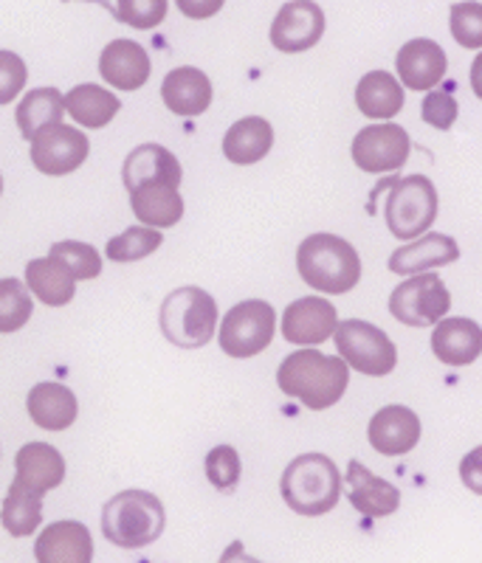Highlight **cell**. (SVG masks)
I'll return each instance as SVG.
<instances>
[{"instance_id":"7c38bea8","label":"cell","mask_w":482,"mask_h":563,"mask_svg":"<svg viewBox=\"0 0 482 563\" xmlns=\"http://www.w3.org/2000/svg\"><path fill=\"white\" fill-rule=\"evenodd\" d=\"M325 34V12L314 0H291L271 23V45L283 54L314 48Z\"/></svg>"},{"instance_id":"ab89813d","label":"cell","mask_w":482,"mask_h":563,"mask_svg":"<svg viewBox=\"0 0 482 563\" xmlns=\"http://www.w3.org/2000/svg\"><path fill=\"white\" fill-rule=\"evenodd\" d=\"M178 3V9L187 18L193 20H206V18H212V14H218L220 9H223L226 0H175Z\"/></svg>"},{"instance_id":"8d00e7d4","label":"cell","mask_w":482,"mask_h":563,"mask_svg":"<svg viewBox=\"0 0 482 563\" xmlns=\"http://www.w3.org/2000/svg\"><path fill=\"white\" fill-rule=\"evenodd\" d=\"M206 476L218 490H232L240 482V454L232 445H218L206 454Z\"/></svg>"},{"instance_id":"9c48e42d","label":"cell","mask_w":482,"mask_h":563,"mask_svg":"<svg viewBox=\"0 0 482 563\" xmlns=\"http://www.w3.org/2000/svg\"><path fill=\"white\" fill-rule=\"evenodd\" d=\"M451 308V294L438 274H415L390 296V313L406 327H435Z\"/></svg>"},{"instance_id":"7bdbcfd3","label":"cell","mask_w":482,"mask_h":563,"mask_svg":"<svg viewBox=\"0 0 482 563\" xmlns=\"http://www.w3.org/2000/svg\"><path fill=\"white\" fill-rule=\"evenodd\" d=\"M0 192H3V178H0Z\"/></svg>"},{"instance_id":"d6986e66","label":"cell","mask_w":482,"mask_h":563,"mask_svg":"<svg viewBox=\"0 0 482 563\" xmlns=\"http://www.w3.org/2000/svg\"><path fill=\"white\" fill-rule=\"evenodd\" d=\"M395 68H398V77L404 79L406 88L431 90L446 77L449 59H446V52L435 40L420 37L409 40L401 48L398 57H395Z\"/></svg>"},{"instance_id":"5b68a950","label":"cell","mask_w":482,"mask_h":563,"mask_svg":"<svg viewBox=\"0 0 482 563\" xmlns=\"http://www.w3.org/2000/svg\"><path fill=\"white\" fill-rule=\"evenodd\" d=\"M158 324L169 344L180 350H200L215 335L218 305L204 288H178L161 305Z\"/></svg>"},{"instance_id":"4dcf8cb0","label":"cell","mask_w":482,"mask_h":563,"mask_svg":"<svg viewBox=\"0 0 482 563\" xmlns=\"http://www.w3.org/2000/svg\"><path fill=\"white\" fill-rule=\"evenodd\" d=\"M0 521L9 530V536L26 538L43 521V499L32 496L26 490L9 487L7 499H3V510H0Z\"/></svg>"},{"instance_id":"ffe728a7","label":"cell","mask_w":482,"mask_h":563,"mask_svg":"<svg viewBox=\"0 0 482 563\" xmlns=\"http://www.w3.org/2000/svg\"><path fill=\"white\" fill-rule=\"evenodd\" d=\"M180 178H184V173H180L178 158L161 144H142L124 158L122 180L128 192H135V189L150 184L180 186Z\"/></svg>"},{"instance_id":"f546056e","label":"cell","mask_w":482,"mask_h":563,"mask_svg":"<svg viewBox=\"0 0 482 563\" xmlns=\"http://www.w3.org/2000/svg\"><path fill=\"white\" fill-rule=\"evenodd\" d=\"M63 93L57 88H34L29 90L23 102L18 104V128L20 135L32 141L40 130L63 124Z\"/></svg>"},{"instance_id":"cb8c5ba5","label":"cell","mask_w":482,"mask_h":563,"mask_svg":"<svg viewBox=\"0 0 482 563\" xmlns=\"http://www.w3.org/2000/svg\"><path fill=\"white\" fill-rule=\"evenodd\" d=\"M26 409L29 417L34 420V426L45 431H65L72 429L74 420L79 415L77 395H74L68 386L63 384H37L26 397Z\"/></svg>"},{"instance_id":"2e32d148","label":"cell","mask_w":482,"mask_h":563,"mask_svg":"<svg viewBox=\"0 0 482 563\" xmlns=\"http://www.w3.org/2000/svg\"><path fill=\"white\" fill-rule=\"evenodd\" d=\"M37 563H94V538L79 521H54L37 536Z\"/></svg>"},{"instance_id":"3957f363","label":"cell","mask_w":482,"mask_h":563,"mask_svg":"<svg viewBox=\"0 0 482 563\" xmlns=\"http://www.w3.org/2000/svg\"><path fill=\"white\" fill-rule=\"evenodd\" d=\"M167 525V512L158 496L147 490H122L105 505L102 532L122 550H144L158 541Z\"/></svg>"},{"instance_id":"60d3db41","label":"cell","mask_w":482,"mask_h":563,"mask_svg":"<svg viewBox=\"0 0 482 563\" xmlns=\"http://www.w3.org/2000/svg\"><path fill=\"white\" fill-rule=\"evenodd\" d=\"M218 563H263V561L245 555L243 544H240V541H234V544L226 547V552H223V555H220Z\"/></svg>"},{"instance_id":"b9f144b4","label":"cell","mask_w":482,"mask_h":563,"mask_svg":"<svg viewBox=\"0 0 482 563\" xmlns=\"http://www.w3.org/2000/svg\"><path fill=\"white\" fill-rule=\"evenodd\" d=\"M65 3H68V0H65ZM90 3H102L105 9H110V3H108V0H90Z\"/></svg>"},{"instance_id":"1f68e13d","label":"cell","mask_w":482,"mask_h":563,"mask_svg":"<svg viewBox=\"0 0 482 563\" xmlns=\"http://www.w3.org/2000/svg\"><path fill=\"white\" fill-rule=\"evenodd\" d=\"M161 231L150 229V225H130L128 231H122L119 238L108 240V260L113 263H139L144 256H150L153 251L161 249Z\"/></svg>"},{"instance_id":"ba28073f","label":"cell","mask_w":482,"mask_h":563,"mask_svg":"<svg viewBox=\"0 0 482 563\" xmlns=\"http://www.w3.org/2000/svg\"><path fill=\"white\" fill-rule=\"evenodd\" d=\"M277 310L263 299H249L234 305L220 324V350L232 358H254L274 341Z\"/></svg>"},{"instance_id":"e0dca14e","label":"cell","mask_w":482,"mask_h":563,"mask_svg":"<svg viewBox=\"0 0 482 563\" xmlns=\"http://www.w3.org/2000/svg\"><path fill=\"white\" fill-rule=\"evenodd\" d=\"M150 70L153 65H150L147 52L135 40H113L105 45L102 57H99V74L105 82L119 90H139L142 85H147Z\"/></svg>"},{"instance_id":"484cf974","label":"cell","mask_w":482,"mask_h":563,"mask_svg":"<svg viewBox=\"0 0 482 563\" xmlns=\"http://www.w3.org/2000/svg\"><path fill=\"white\" fill-rule=\"evenodd\" d=\"M130 206L133 214L150 229H169L184 218V198L178 186L169 184H150L130 192Z\"/></svg>"},{"instance_id":"277c9868","label":"cell","mask_w":482,"mask_h":563,"mask_svg":"<svg viewBox=\"0 0 482 563\" xmlns=\"http://www.w3.org/2000/svg\"><path fill=\"white\" fill-rule=\"evenodd\" d=\"M285 505L299 516H325L341 499V474L325 454L296 456L280 479Z\"/></svg>"},{"instance_id":"4316f807","label":"cell","mask_w":482,"mask_h":563,"mask_svg":"<svg viewBox=\"0 0 482 563\" xmlns=\"http://www.w3.org/2000/svg\"><path fill=\"white\" fill-rule=\"evenodd\" d=\"M355 104L366 119H393L404 108V88L393 74L370 70L355 88Z\"/></svg>"},{"instance_id":"30bf717a","label":"cell","mask_w":482,"mask_h":563,"mask_svg":"<svg viewBox=\"0 0 482 563\" xmlns=\"http://www.w3.org/2000/svg\"><path fill=\"white\" fill-rule=\"evenodd\" d=\"M412 150L401 124H370L353 139V161L364 173H398Z\"/></svg>"},{"instance_id":"d590c367","label":"cell","mask_w":482,"mask_h":563,"mask_svg":"<svg viewBox=\"0 0 482 563\" xmlns=\"http://www.w3.org/2000/svg\"><path fill=\"white\" fill-rule=\"evenodd\" d=\"M164 18H167V0H119L117 3V20L139 32L161 26Z\"/></svg>"},{"instance_id":"6da1fadb","label":"cell","mask_w":482,"mask_h":563,"mask_svg":"<svg viewBox=\"0 0 482 563\" xmlns=\"http://www.w3.org/2000/svg\"><path fill=\"white\" fill-rule=\"evenodd\" d=\"M277 384L283 395L294 397L305 409H330L350 386L348 364L319 350H296L280 364Z\"/></svg>"},{"instance_id":"836d02e7","label":"cell","mask_w":482,"mask_h":563,"mask_svg":"<svg viewBox=\"0 0 482 563\" xmlns=\"http://www.w3.org/2000/svg\"><path fill=\"white\" fill-rule=\"evenodd\" d=\"M52 260H57L74 279H97L102 274V260L99 251L88 243H77V240H63V243L52 245Z\"/></svg>"},{"instance_id":"9a60e30c","label":"cell","mask_w":482,"mask_h":563,"mask_svg":"<svg viewBox=\"0 0 482 563\" xmlns=\"http://www.w3.org/2000/svg\"><path fill=\"white\" fill-rule=\"evenodd\" d=\"M366 440L384 456L409 454L420 440V417L406 406H384L366 426Z\"/></svg>"},{"instance_id":"603a6c76","label":"cell","mask_w":482,"mask_h":563,"mask_svg":"<svg viewBox=\"0 0 482 563\" xmlns=\"http://www.w3.org/2000/svg\"><path fill=\"white\" fill-rule=\"evenodd\" d=\"M431 352L435 358L449 366H469L480 358L482 330L471 319L438 321L431 333Z\"/></svg>"},{"instance_id":"7402d4cb","label":"cell","mask_w":482,"mask_h":563,"mask_svg":"<svg viewBox=\"0 0 482 563\" xmlns=\"http://www.w3.org/2000/svg\"><path fill=\"white\" fill-rule=\"evenodd\" d=\"M460 260V245L449 234H420L412 245L395 251L390 256V271L398 276H415L424 271L451 265Z\"/></svg>"},{"instance_id":"52a82bcc","label":"cell","mask_w":482,"mask_h":563,"mask_svg":"<svg viewBox=\"0 0 482 563\" xmlns=\"http://www.w3.org/2000/svg\"><path fill=\"white\" fill-rule=\"evenodd\" d=\"M333 335L339 358L348 366H353L355 372H364V375H373V378H384L398 364V350L390 341V335L381 327L370 324V321H339Z\"/></svg>"},{"instance_id":"8fae6325","label":"cell","mask_w":482,"mask_h":563,"mask_svg":"<svg viewBox=\"0 0 482 563\" xmlns=\"http://www.w3.org/2000/svg\"><path fill=\"white\" fill-rule=\"evenodd\" d=\"M32 164L43 175H68L79 169L88 158V139L72 124H54L34 135L32 141Z\"/></svg>"},{"instance_id":"d4e9b609","label":"cell","mask_w":482,"mask_h":563,"mask_svg":"<svg viewBox=\"0 0 482 563\" xmlns=\"http://www.w3.org/2000/svg\"><path fill=\"white\" fill-rule=\"evenodd\" d=\"M274 147V128L260 115L240 119L238 124L229 128L223 139V155L238 167H251L263 161Z\"/></svg>"},{"instance_id":"74e56055","label":"cell","mask_w":482,"mask_h":563,"mask_svg":"<svg viewBox=\"0 0 482 563\" xmlns=\"http://www.w3.org/2000/svg\"><path fill=\"white\" fill-rule=\"evenodd\" d=\"M29 79L26 63L12 52H0V104H9L18 99Z\"/></svg>"},{"instance_id":"ac0fdd59","label":"cell","mask_w":482,"mask_h":563,"mask_svg":"<svg viewBox=\"0 0 482 563\" xmlns=\"http://www.w3.org/2000/svg\"><path fill=\"white\" fill-rule=\"evenodd\" d=\"M348 499L361 516L381 519L393 516L401 505V490L386 479L375 476L364 462L353 460L348 465Z\"/></svg>"},{"instance_id":"7a4b0ae2","label":"cell","mask_w":482,"mask_h":563,"mask_svg":"<svg viewBox=\"0 0 482 563\" xmlns=\"http://www.w3.org/2000/svg\"><path fill=\"white\" fill-rule=\"evenodd\" d=\"M296 268L305 285L328 296L353 290L361 279L359 251L336 234H310L296 251Z\"/></svg>"},{"instance_id":"8992f818","label":"cell","mask_w":482,"mask_h":563,"mask_svg":"<svg viewBox=\"0 0 482 563\" xmlns=\"http://www.w3.org/2000/svg\"><path fill=\"white\" fill-rule=\"evenodd\" d=\"M438 189L426 175L395 180L386 195V225L398 240H418L438 218Z\"/></svg>"},{"instance_id":"e575fe53","label":"cell","mask_w":482,"mask_h":563,"mask_svg":"<svg viewBox=\"0 0 482 563\" xmlns=\"http://www.w3.org/2000/svg\"><path fill=\"white\" fill-rule=\"evenodd\" d=\"M451 34L463 48H480L482 45V3L465 0L451 7Z\"/></svg>"},{"instance_id":"4fadbf2b","label":"cell","mask_w":482,"mask_h":563,"mask_svg":"<svg viewBox=\"0 0 482 563\" xmlns=\"http://www.w3.org/2000/svg\"><path fill=\"white\" fill-rule=\"evenodd\" d=\"M339 316L328 299L321 296H305L288 305L283 313V339L296 346H316L333 335Z\"/></svg>"},{"instance_id":"83f0119b","label":"cell","mask_w":482,"mask_h":563,"mask_svg":"<svg viewBox=\"0 0 482 563\" xmlns=\"http://www.w3.org/2000/svg\"><path fill=\"white\" fill-rule=\"evenodd\" d=\"M63 104L72 113L74 122L94 130L108 128L122 110V102L99 85H77L68 97H63Z\"/></svg>"},{"instance_id":"f1b7e54d","label":"cell","mask_w":482,"mask_h":563,"mask_svg":"<svg viewBox=\"0 0 482 563\" xmlns=\"http://www.w3.org/2000/svg\"><path fill=\"white\" fill-rule=\"evenodd\" d=\"M74 282L77 279H74L57 260L45 256V260H32V263L26 265V282H23V285H26L43 305H48V308H63V305H68V301L74 299V294H77V285H74Z\"/></svg>"},{"instance_id":"44dd1931","label":"cell","mask_w":482,"mask_h":563,"mask_svg":"<svg viewBox=\"0 0 482 563\" xmlns=\"http://www.w3.org/2000/svg\"><path fill=\"white\" fill-rule=\"evenodd\" d=\"M161 99L175 115H200L212 104V79L193 65L175 68L161 82Z\"/></svg>"},{"instance_id":"5bb4252c","label":"cell","mask_w":482,"mask_h":563,"mask_svg":"<svg viewBox=\"0 0 482 563\" xmlns=\"http://www.w3.org/2000/svg\"><path fill=\"white\" fill-rule=\"evenodd\" d=\"M14 474L12 487L18 490H26L37 499H43L45 493L54 490V487L63 485L65 479V460L54 445L48 442H29L14 456Z\"/></svg>"},{"instance_id":"f35d334b","label":"cell","mask_w":482,"mask_h":563,"mask_svg":"<svg viewBox=\"0 0 482 563\" xmlns=\"http://www.w3.org/2000/svg\"><path fill=\"white\" fill-rule=\"evenodd\" d=\"M457 102L449 97V93H443V90H429L424 99V122L431 124V128L438 130H449L451 124L457 122Z\"/></svg>"},{"instance_id":"d6a6232c","label":"cell","mask_w":482,"mask_h":563,"mask_svg":"<svg viewBox=\"0 0 482 563\" xmlns=\"http://www.w3.org/2000/svg\"><path fill=\"white\" fill-rule=\"evenodd\" d=\"M32 296L18 279H0V333H18L32 319Z\"/></svg>"}]
</instances>
